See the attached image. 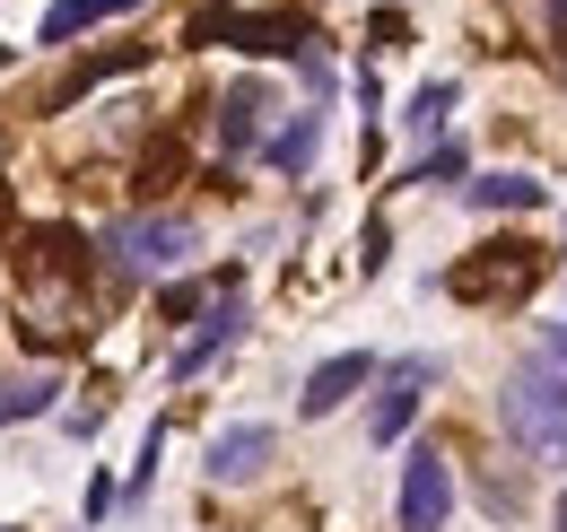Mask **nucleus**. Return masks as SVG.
Returning a JSON list of instances; mask_svg holds the SVG:
<instances>
[{"instance_id":"aec40b11","label":"nucleus","mask_w":567,"mask_h":532,"mask_svg":"<svg viewBox=\"0 0 567 532\" xmlns=\"http://www.w3.org/2000/svg\"><path fill=\"white\" fill-rule=\"evenodd\" d=\"M0 532H9V524H0Z\"/></svg>"},{"instance_id":"39448f33","label":"nucleus","mask_w":567,"mask_h":532,"mask_svg":"<svg viewBox=\"0 0 567 532\" xmlns=\"http://www.w3.org/2000/svg\"><path fill=\"white\" fill-rule=\"evenodd\" d=\"M454 515V463H445V446H411V463H402V532H445Z\"/></svg>"},{"instance_id":"f3484780","label":"nucleus","mask_w":567,"mask_h":532,"mask_svg":"<svg viewBox=\"0 0 567 532\" xmlns=\"http://www.w3.org/2000/svg\"><path fill=\"white\" fill-rule=\"evenodd\" d=\"M550 44L567 53V0H550Z\"/></svg>"},{"instance_id":"4468645a","label":"nucleus","mask_w":567,"mask_h":532,"mask_svg":"<svg viewBox=\"0 0 567 532\" xmlns=\"http://www.w3.org/2000/svg\"><path fill=\"white\" fill-rule=\"evenodd\" d=\"M53 393H62L53 376H0V428H9V419H44Z\"/></svg>"},{"instance_id":"a211bd4d","label":"nucleus","mask_w":567,"mask_h":532,"mask_svg":"<svg viewBox=\"0 0 567 532\" xmlns=\"http://www.w3.org/2000/svg\"><path fill=\"white\" fill-rule=\"evenodd\" d=\"M550 524H559V532H567V489H559V515H550Z\"/></svg>"},{"instance_id":"9d476101","label":"nucleus","mask_w":567,"mask_h":532,"mask_svg":"<svg viewBox=\"0 0 567 532\" xmlns=\"http://www.w3.org/2000/svg\"><path fill=\"white\" fill-rule=\"evenodd\" d=\"M367 376H375V358H367V349H341V358H323V367L306 376L297 410H306V419H332V410H341V401H350L358 385H367Z\"/></svg>"},{"instance_id":"9b49d317","label":"nucleus","mask_w":567,"mask_h":532,"mask_svg":"<svg viewBox=\"0 0 567 532\" xmlns=\"http://www.w3.org/2000/svg\"><path fill=\"white\" fill-rule=\"evenodd\" d=\"M315 149H323V114H315V105H306V114H288L280 132L262 140V157H271L280 175H306V166H315Z\"/></svg>"},{"instance_id":"2eb2a0df","label":"nucleus","mask_w":567,"mask_h":532,"mask_svg":"<svg viewBox=\"0 0 567 532\" xmlns=\"http://www.w3.org/2000/svg\"><path fill=\"white\" fill-rule=\"evenodd\" d=\"M445 114H454V79H427L420 96H411V114H402V123H411L420 140H436V132H445Z\"/></svg>"},{"instance_id":"f257e3e1","label":"nucleus","mask_w":567,"mask_h":532,"mask_svg":"<svg viewBox=\"0 0 567 532\" xmlns=\"http://www.w3.org/2000/svg\"><path fill=\"white\" fill-rule=\"evenodd\" d=\"M497 419H506V437H515L533 463L567 471V367L524 358V367L506 376V393H497Z\"/></svg>"},{"instance_id":"6ab92c4d","label":"nucleus","mask_w":567,"mask_h":532,"mask_svg":"<svg viewBox=\"0 0 567 532\" xmlns=\"http://www.w3.org/2000/svg\"><path fill=\"white\" fill-rule=\"evenodd\" d=\"M550 349H559V358H567V332H550Z\"/></svg>"},{"instance_id":"f03ea898","label":"nucleus","mask_w":567,"mask_h":532,"mask_svg":"<svg viewBox=\"0 0 567 532\" xmlns=\"http://www.w3.org/2000/svg\"><path fill=\"white\" fill-rule=\"evenodd\" d=\"M193 218H175V209H148V218H114L105 236H96V254L114 279H157V270H184L193 263Z\"/></svg>"},{"instance_id":"0eeeda50","label":"nucleus","mask_w":567,"mask_h":532,"mask_svg":"<svg viewBox=\"0 0 567 532\" xmlns=\"http://www.w3.org/2000/svg\"><path fill=\"white\" fill-rule=\"evenodd\" d=\"M427 385H436V358H402V367H384V376H375V419H367V437L393 446V437L420 419Z\"/></svg>"},{"instance_id":"6e6552de","label":"nucleus","mask_w":567,"mask_h":532,"mask_svg":"<svg viewBox=\"0 0 567 532\" xmlns=\"http://www.w3.org/2000/svg\"><path fill=\"white\" fill-rule=\"evenodd\" d=\"M271 463H280V428H262V419L218 428V437H210V480H218V489H245V480H262Z\"/></svg>"},{"instance_id":"423d86ee","label":"nucleus","mask_w":567,"mask_h":532,"mask_svg":"<svg viewBox=\"0 0 567 532\" xmlns=\"http://www.w3.org/2000/svg\"><path fill=\"white\" fill-rule=\"evenodd\" d=\"M236 332H245V297H236V279H227V288H218L210 306H202V315L184 324L175 358H166V376H175V385H184V376H202V367H210V358H218V349H227Z\"/></svg>"},{"instance_id":"1a4fd4ad","label":"nucleus","mask_w":567,"mask_h":532,"mask_svg":"<svg viewBox=\"0 0 567 532\" xmlns=\"http://www.w3.org/2000/svg\"><path fill=\"white\" fill-rule=\"evenodd\" d=\"M271 114H280V105H271V88H262V79H236V88H227V105H218V149H227V157L262 149V140H271Z\"/></svg>"},{"instance_id":"7ed1b4c3","label":"nucleus","mask_w":567,"mask_h":532,"mask_svg":"<svg viewBox=\"0 0 567 532\" xmlns=\"http://www.w3.org/2000/svg\"><path fill=\"white\" fill-rule=\"evenodd\" d=\"M542 270H550V254H542V245L497 236V245H481L472 263L445 270V288H454L463 306H515V297H533V288H542Z\"/></svg>"},{"instance_id":"20e7f679","label":"nucleus","mask_w":567,"mask_h":532,"mask_svg":"<svg viewBox=\"0 0 567 532\" xmlns=\"http://www.w3.org/2000/svg\"><path fill=\"white\" fill-rule=\"evenodd\" d=\"M193 44H227V53H315V27L306 18H254V9H202L193 18Z\"/></svg>"},{"instance_id":"f8f14e48","label":"nucleus","mask_w":567,"mask_h":532,"mask_svg":"<svg viewBox=\"0 0 567 532\" xmlns=\"http://www.w3.org/2000/svg\"><path fill=\"white\" fill-rule=\"evenodd\" d=\"M463 201H472V209H542V201H550V184L506 166V175H472V184H463Z\"/></svg>"},{"instance_id":"dca6fc26","label":"nucleus","mask_w":567,"mask_h":532,"mask_svg":"<svg viewBox=\"0 0 567 532\" xmlns=\"http://www.w3.org/2000/svg\"><path fill=\"white\" fill-rule=\"evenodd\" d=\"M463 166H472V157H463V149H454V140H445V149H436V157H420V166H411V175H402V184H454V175H463Z\"/></svg>"},{"instance_id":"ddd939ff","label":"nucleus","mask_w":567,"mask_h":532,"mask_svg":"<svg viewBox=\"0 0 567 532\" xmlns=\"http://www.w3.org/2000/svg\"><path fill=\"white\" fill-rule=\"evenodd\" d=\"M123 9H141V0H53L35 35H44V44H71V35H87L96 18H123Z\"/></svg>"}]
</instances>
